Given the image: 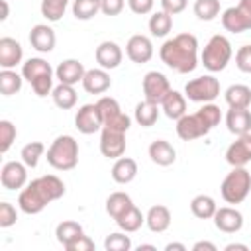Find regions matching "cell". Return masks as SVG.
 <instances>
[{"instance_id": "3", "label": "cell", "mask_w": 251, "mask_h": 251, "mask_svg": "<svg viewBox=\"0 0 251 251\" xmlns=\"http://www.w3.org/2000/svg\"><path fill=\"white\" fill-rule=\"evenodd\" d=\"M220 120H222L220 108L212 102H206L194 114H184L180 120H176V135L182 141H192V139L204 137L220 124Z\"/></svg>"}, {"instance_id": "52", "label": "cell", "mask_w": 251, "mask_h": 251, "mask_svg": "<svg viewBox=\"0 0 251 251\" xmlns=\"http://www.w3.org/2000/svg\"><path fill=\"white\" fill-rule=\"evenodd\" d=\"M8 14H10V10H8V2L2 0V16H0V20H2V22L8 20Z\"/></svg>"}, {"instance_id": "20", "label": "cell", "mask_w": 251, "mask_h": 251, "mask_svg": "<svg viewBox=\"0 0 251 251\" xmlns=\"http://www.w3.org/2000/svg\"><path fill=\"white\" fill-rule=\"evenodd\" d=\"M84 73H86V69H84V65L80 61H76V59H65V61H61L57 65L55 78H59V82H63V84L75 86V84L82 82Z\"/></svg>"}, {"instance_id": "34", "label": "cell", "mask_w": 251, "mask_h": 251, "mask_svg": "<svg viewBox=\"0 0 251 251\" xmlns=\"http://www.w3.org/2000/svg\"><path fill=\"white\" fill-rule=\"evenodd\" d=\"M116 224H118V227H120L122 231H126V233H133V231H137V229L145 224V216H143L141 210L133 204L124 216H120V218L116 220Z\"/></svg>"}, {"instance_id": "23", "label": "cell", "mask_w": 251, "mask_h": 251, "mask_svg": "<svg viewBox=\"0 0 251 251\" xmlns=\"http://www.w3.org/2000/svg\"><path fill=\"white\" fill-rule=\"evenodd\" d=\"M226 126L233 135H243L251 131V112L249 108H229L226 114Z\"/></svg>"}, {"instance_id": "13", "label": "cell", "mask_w": 251, "mask_h": 251, "mask_svg": "<svg viewBox=\"0 0 251 251\" xmlns=\"http://www.w3.org/2000/svg\"><path fill=\"white\" fill-rule=\"evenodd\" d=\"M100 153L108 159H120L126 153V131L112 127H102L100 133Z\"/></svg>"}, {"instance_id": "40", "label": "cell", "mask_w": 251, "mask_h": 251, "mask_svg": "<svg viewBox=\"0 0 251 251\" xmlns=\"http://www.w3.org/2000/svg\"><path fill=\"white\" fill-rule=\"evenodd\" d=\"M194 16L202 22H212L220 14V0H196L194 2Z\"/></svg>"}, {"instance_id": "15", "label": "cell", "mask_w": 251, "mask_h": 251, "mask_svg": "<svg viewBox=\"0 0 251 251\" xmlns=\"http://www.w3.org/2000/svg\"><path fill=\"white\" fill-rule=\"evenodd\" d=\"M126 55L129 57L131 63L135 65H143V63H149L151 57H153V43L147 35H131L126 43Z\"/></svg>"}, {"instance_id": "33", "label": "cell", "mask_w": 251, "mask_h": 251, "mask_svg": "<svg viewBox=\"0 0 251 251\" xmlns=\"http://www.w3.org/2000/svg\"><path fill=\"white\" fill-rule=\"evenodd\" d=\"M133 118H135V122H137L141 127H151V126H155V122H157V118H159V104L149 102V100L139 102V104L135 106Z\"/></svg>"}, {"instance_id": "1", "label": "cell", "mask_w": 251, "mask_h": 251, "mask_svg": "<svg viewBox=\"0 0 251 251\" xmlns=\"http://www.w3.org/2000/svg\"><path fill=\"white\" fill-rule=\"evenodd\" d=\"M65 194V182L57 175H43L27 182L18 196V206L24 214L35 216L43 212L51 202L63 198Z\"/></svg>"}, {"instance_id": "6", "label": "cell", "mask_w": 251, "mask_h": 251, "mask_svg": "<svg viewBox=\"0 0 251 251\" xmlns=\"http://www.w3.org/2000/svg\"><path fill=\"white\" fill-rule=\"evenodd\" d=\"M220 192L227 204H241L251 192V173L243 167H233L222 180Z\"/></svg>"}, {"instance_id": "37", "label": "cell", "mask_w": 251, "mask_h": 251, "mask_svg": "<svg viewBox=\"0 0 251 251\" xmlns=\"http://www.w3.org/2000/svg\"><path fill=\"white\" fill-rule=\"evenodd\" d=\"M100 12V0H73V16L76 20H92Z\"/></svg>"}, {"instance_id": "26", "label": "cell", "mask_w": 251, "mask_h": 251, "mask_svg": "<svg viewBox=\"0 0 251 251\" xmlns=\"http://www.w3.org/2000/svg\"><path fill=\"white\" fill-rule=\"evenodd\" d=\"M112 178L118 184H129L137 176V163L131 157H120L112 165Z\"/></svg>"}, {"instance_id": "45", "label": "cell", "mask_w": 251, "mask_h": 251, "mask_svg": "<svg viewBox=\"0 0 251 251\" xmlns=\"http://www.w3.org/2000/svg\"><path fill=\"white\" fill-rule=\"evenodd\" d=\"M126 0H100V12L104 16H118L122 14Z\"/></svg>"}, {"instance_id": "12", "label": "cell", "mask_w": 251, "mask_h": 251, "mask_svg": "<svg viewBox=\"0 0 251 251\" xmlns=\"http://www.w3.org/2000/svg\"><path fill=\"white\" fill-rule=\"evenodd\" d=\"M0 182L6 190H22L27 184V165L24 161H8L0 171Z\"/></svg>"}, {"instance_id": "49", "label": "cell", "mask_w": 251, "mask_h": 251, "mask_svg": "<svg viewBox=\"0 0 251 251\" xmlns=\"http://www.w3.org/2000/svg\"><path fill=\"white\" fill-rule=\"evenodd\" d=\"M202 249H206V251H216L218 247H216L212 241H196V243L192 245V251H202Z\"/></svg>"}, {"instance_id": "21", "label": "cell", "mask_w": 251, "mask_h": 251, "mask_svg": "<svg viewBox=\"0 0 251 251\" xmlns=\"http://www.w3.org/2000/svg\"><path fill=\"white\" fill-rule=\"evenodd\" d=\"M112 86V78L106 69H88L82 78V88L88 94H104Z\"/></svg>"}, {"instance_id": "46", "label": "cell", "mask_w": 251, "mask_h": 251, "mask_svg": "<svg viewBox=\"0 0 251 251\" xmlns=\"http://www.w3.org/2000/svg\"><path fill=\"white\" fill-rule=\"evenodd\" d=\"M127 6L133 14L145 16V14H151V10L155 6V0H127Z\"/></svg>"}, {"instance_id": "25", "label": "cell", "mask_w": 251, "mask_h": 251, "mask_svg": "<svg viewBox=\"0 0 251 251\" xmlns=\"http://www.w3.org/2000/svg\"><path fill=\"white\" fill-rule=\"evenodd\" d=\"M145 224L153 233H163L171 226V210L163 204H155L145 214Z\"/></svg>"}, {"instance_id": "10", "label": "cell", "mask_w": 251, "mask_h": 251, "mask_svg": "<svg viewBox=\"0 0 251 251\" xmlns=\"http://www.w3.org/2000/svg\"><path fill=\"white\" fill-rule=\"evenodd\" d=\"M222 25L231 33H243L251 29V0H239L237 6L224 10Z\"/></svg>"}, {"instance_id": "32", "label": "cell", "mask_w": 251, "mask_h": 251, "mask_svg": "<svg viewBox=\"0 0 251 251\" xmlns=\"http://www.w3.org/2000/svg\"><path fill=\"white\" fill-rule=\"evenodd\" d=\"M218 206H216V200L208 194H198L190 200V212L198 218V220H210L214 218Z\"/></svg>"}, {"instance_id": "53", "label": "cell", "mask_w": 251, "mask_h": 251, "mask_svg": "<svg viewBox=\"0 0 251 251\" xmlns=\"http://www.w3.org/2000/svg\"><path fill=\"white\" fill-rule=\"evenodd\" d=\"M143 249H151V251H155V245H147V243H143V245L137 247V251H143Z\"/></svg>"}, {"instance_id": "27", "label": "cell", "mask_w": 251, "mask_h": 251, "mask_svg": "<svg viewBox=\"0 0 251 251\" xmlns=\"http://www.w3.org/2000/svg\"><path fill=\"white\" fill-rule=\"evenodd\" d=\"M161 108H163V112H165L167 118H171V120H180V118L186 114V96H184L182 92L171 88V92L163 98Z\"/></svg>"}, {"instance_id": "5", "label": "cell", "mask_w": 251, "mask_h": 251, "mask_svg": "<svg viewBox=\"0 0 251 251\" xmlns=\"http://www.w3.org/2000/svg\"><path fill=\"white\" fill-rule=\"evenodd\" d=\"M53 75L55 71L41 57H31L22 65V76L31 84L37 96H47L53 92Z\"/></svg>"}, {"instance_id": "30", "label": "cell", "mask_w": 251, "mask_h": 251, "mask_svg": "<svg viewBox=\"0 0 251 251\" xmlns=\"http://www.w3.org/2000/svg\"><path fill=\"white\" fill-rule=\"evenodd\" d=\"M224 96H226V102L229 108H249L251 106V88L247 84H231Z\"/></svg>"}, {"instance_id": "9", "label": "cell", "mask_w": 251, "mask_h": 251, "mask_svg": "<svg viewBox=\"0 0 251 251\" xmlns=\"http://www.w3.org/2000/svg\"><path fill=\"white\" fill-rule=\"evenodd\" d=\"M96 106H98L100 116H102V124H104L102 127H112V129H118V131H127L131 127V118L122 112L116 98L102 96L96 102Z\"/></svg>"}, {"instance_id": "16", "label": "cell", "mask_w": 251, "mask_h": 251, "mask_svg": "<svg viewBox=\"0 0 251 251\" xmlns=\"http://www.w3.org/2000/svg\"><path fill=\"white\" fill-rule=\"evenodd\" d=\"M226 161L231 167H245L251 161V131L237 135L233 143L226 149Z\"/></svg>"}, {"instance_id": "31", "label": "cell", "mask_w": 251, "mask_h": 251, "mask_svg": "<svg viewBox=\"0 0 251 251\" xmlns=\"http://www.w3.org/2000/svg\"><path fill=\"white\" fill-rule=\"evenodd\" d=\"M51 96H53L55 106L61 108V110H71V108H75V106H76V100H78L75 86L63 84V82H59V84L53 88Z\"/></svg>"}, {"instance_id": "39", "label": "cell", "mask_w": 251, "mask_h": 251, "mask_svg": "<svg viewBox=\"0 0 251 251\" xmlns=\"http://www.w3.org/2000/svg\"><path fill=\"white\" fill-rule=\"evenodd\" d=\"M43 153H45V145L41 141H29L22 147L20 157L27 165V169H35L39 163V157H43Z\"/></svg>"}, {"instance_id": "7", "label": "cell", "mask_w": 251, "mask_h": 251, "mask_svg": "<svg viewBox=\"0 0 251 251\" xmlns=\"http://www.w3.org/2000/svg\"><path fill=\"white\" fill-rule=\"evenodd\" d=\"M233 49L231 43L226 35H212L210 41L206 43L204 51H202V65L210 71V73H220L227 67V63L231 61Z\"/></svg>"}, {"instance_id": "4", "label": "cell", "mask_w": 251, "mask_h": 251, "mask_svg": "<svg viewBox=\"0 0 251 251\" xmlns=\"http://www.w3.org/2000/svg\"><path fill=\"white\" fill-rule=\"evenodd\" d=\"M47 163L57 171H71L78 163V141L73 135H59L47 147Z\"/></svg>"}, {"instance_id": "42", "label": "cell", "mask_w": 251, "mask_h": 251, "mask_svg": "<svg viewBox=\"0 0 251 251\" xmlns=\"http://www.w3.org/2000/svg\"><path fill=\"white\" fill-rule=\"evenodd\" d=\"M16 126L10 120H0V151L8 153V149L12 147V143L16 141Z\"/></svg>"}, {"instance_id": "50", "label": "cell", "mask_w": 251, "mask_h": 251, "mask_svg": "<svg viewBox=\"0 0 251 251\" xmlns=\"http://www.w3.org/2000/svg\"><path fill=\"white\" fill-rule=\"evenodd\" d=\"M186 251V245L184 243H176V241H173V243H167L165 245V251Z\"/></svg>"}, {"instance_id": "44", "label": "cell", "mask_w": 251, "mask_h": 251, "mask_svg": "<svg viewBox=\"0 0 251 251\" xmlns=\"http://www.w3.org/2000/svg\"><path fill=\"white\" fill-rule=\"evenodd\" d=\"M18 220V212L10 202H0V227H10Z\"/></svg>"}, {"instance_id": "38", "label": "cell", "mask_w": 251, "mask_h": 251, "mask_svg": "<svg viewBox=\"0 0 251 251\" xmlns=\"http://www.w3.org/2000/svg\"><path fill=\"white\" fill-rule=\"evenodd\" d=\"M69 0H41V16L47 22H59L67 12Z\"/></svg>"}, {"instance_id": "19", "label": "cell", "mask_w": 251, "mask_h": 251, "mask_svg": "<svg viewBox=\"0 0 251 251\" xmlns=\"http://www.w3.org/2000/svg\"><path fill=\"white\" fill-rule=\"evenodd\" d=\"M29 43L39 53H51L55 49L57 35L53 31V27H49L47 24H35L29 31Z\"/></svg>"}, {"instance_id": "17", "label": "cell", "mask_w": 251, "mask_h": 251, "mask_svg": "<svg viewBox=\"0 0 251 251\" xmlns=\"http://www.w3.org/2000/svg\"><path fill=\"white\" fill-rule=\"evenodd\" d=\"M212 220H214V226L224 233H237L243 227V214L231 206L218 208Z\"/></svg>"}, {"instance_id": "41", "label": "cell", "mask_w": 251, "mask_h": 251, "mask_svg": "<svg viewBox=\"0 0 251 251\" xmlns=\"http://www.w3.org/2000/svg\"><path fill=\"white\" fill-rule=\"evenodd\" d=\"M104 249L106 251H129L131 249V239L129 235H126V231H116V233H110L106 239H104Z\"/></svg>"}, {"instance_id": "47", "label": "cell", "mask_w": 251, "mask_h": 251, "mask_svg": "<svg viewBox=\"0 0 251 251\" xmlns=\"http://www.w3.org/2000/svg\"><path fill=\"white\" fill-rule=\"evenodd\" d=\"M186 6H188V0H161V8L171 16H176V14L184 12Z\"/></svg>"}, {"instance_id": "14", "label": "cell", "mask_w": 251, "mask_h": 251, "mask_svg": "<svg viewBox=\"0 0 251 251\" xmlns=\"http://www.w3.org/2000/svg\"><path fill=\"white\" fill-rule=\"evenodd\" d=\"M102 116H100V110L96 104H84L76 110L75 114V127L84 133V135H90V133H96L98 129H102Z\"/></svg>"}, {"instance_id": "36", "label": "cell", "mask_w": 251, "mask_h": 251, "mask_svg": "<svg viewBox=\"0 0 251 251\" xmlns=\"http://www.w3.org/2000/svg\"><path fill=\"white\" fill-rule=\"evenodd\" d=\"M22 80H24V76L18 75L16 71L2 69L0 71V92L4 96H12V94L20 92L22 90Z\"/></svg>"}, {"instance_id": "35", "label": "cell", "mask_w": 251, "mask_h": 251, "mask_svg": "<svg viewBox=\"0 0 251 251\" xmlns=\"http://www.w3.org/2000/svg\"><path fill=\"white\" fill-rule=\"evenodd\" d=\"M171 29H173V16L167 14L165 10L155 12L149 18V31L153 37H165V35H169Z\"/></svg>"}, {"instance_id": "29", "label": "cell", "mask_w": 251, "mask_h": 251, "mask_svg": "<svg viewBox=\"0 0 251 251\" xmlns=\"http://www.w3.org/2000/svg\"><path fill=\"white\" fill-rule=\"evenodd\" d=\"M80 235H84V229H82V226L78 224V222H75V220H63L57 227H55V237H57V241L63 245V247H67V245H71L75 239H78Z\"/></svg>"}, {"instance_id": "8", "label": "cell", "mask_w": 251, "mask_h": 251, "mask_svg": "<svg viewBox=\"0 0 251 251\" xmlns=\"http://www.w3.org/2000/svg\"><path fill=\"white\" fill-rule=\"evenodd\" d=\"M184 96L192 102H212L220 96V80L212 75L196 76L184 84Z\"/></svg>"}, {"instance_id": "22", "label": "cell", "mask_w": 251, "mask_h": 251, "mask_svg": "<svg viewBox=\"0 0 251 251\" xmlns=\"http://www.w3.org/2000/svg\"><path fill=\"white\" fill-rule=\"evenodd\" d=\"M24 59V49L20 41L14 37H2L0 39V67L2 69H14Z\"/></svg>"}, {"instance_id": "28", "label": "cell", "mask_w": 251, "mask_h": 251, "mask_svg": "<svg viewBox=\"0 0 251 251\" xmlns=\"http://www.w3.org/2000/svg\"><path fill=\"white\" fill-rule=\"evenodd\" d=\"M131 206H133L131 196L126 194V192H120V190L118 192H112L106 198V212H108V216L112 220H118L120 216H124Z\"/></svg>"}, {"instance_id": "11", "label": "cell", "mask_w": 251, "mask_h": 251, "mask_svg": "<svg viewBox=\"0 0 251 251\" xmlns=\"http://www.w3.org/2000/svg\"><path fill=\"white\" fill-rule=\"evenodd\" d=\"M141 86H143L145 100L155 102V104H161L163 98L171 92L169 78H167L163 73H159V71H149V73H145Z\"/></svg>"}, {"instance_id": "24", "label": "cell", "mask_w": 251, "mask_h": 251, "mask_svg": "<svg viewBox=\"0 0 251 251\" xmlns=\"http://www.w3.org/2000/svg\"><path fill=\"white\" fill-rule=\"evenodd\" d=\"M147 153H149V159L155 165H159V167H169L176 159V151H175V147L167 139H155V141H151Z\"/></svg>"}, {"instance_id": "51", "label": "cell", "mask_w": 251, "mask_h": 251, "mask_svg": "<svg viewBox=\"0 0 251 251\" xmlns=\"http://www.w3.org/2000/svg\"><path fill=\"white\" fill-rule=\"evenodd\" d=\"M233 249H241V251H247L249 247L245 243H227L226 245V251H233Z\"/></svg>"}, {"instance_id": "43", "label": "cell", "mask_w": 251, "mask_h": 251, "mask_svg": "<svg viewBox=\"0 0 251 251\" xmlns=\"http://www.w3.org/2000/svg\"><path fill=\"white\" fill-rule=\"evenodd\" d=\"M235 65L241 73L251 75V45H241L235 53Z\"/></svg>"}, {"instance_id": "2", "label": "cell", "mask_w": 251, "mask_h": 251, "mask_svg": "<svg viewBox=\"0 0 251 251\" xmlns=\"http://www.w3.org/2000/svg\"><path fill=\"white\" fill-rule=\"evenodd\" d=\"M159 57L169 69L180 75L192 73L198 65V39L192 33H178L161 45Z\"/></svg>"}, {"instance_id": "48", "label": "cell", "mask_w": 251, "mask_h": 251, "mask_svg": "<svg viewBox=\"0 0 251 251\" xmlns=\"http://www.w3.org/2000/svg\"><path fill=\"white\" fill-rule=\"evenodd\" d=\"M67 251H92L94 249V241L88 235H80L78 239H75L71 245L65 247Z\"/></svg>"}, {"instance_id": "18", "label": "cell", "mask_w": 251, "mask_h": 251, "mask_svg": "<svg viewBox=\"0 0 251 251\" xmlns=\"http://www.w3.org/2000/svg\"><path fill=\"white\" fill-rule=\"evenodd\" d=\"M94 59L102 69L110 71V69L120 67V63L124 59V53H122V47L116 41H102L94 51Z\"/></svg>"}]
</instances>
